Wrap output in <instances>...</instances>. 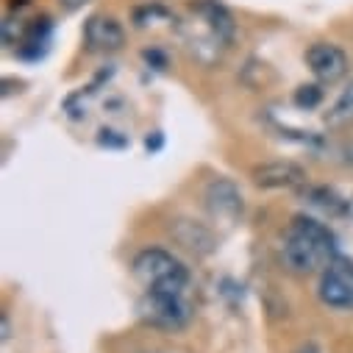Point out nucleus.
<instances>
[{
	"mask_svg": "<svg viewBox=\"0 0 353 353\" xmlns=\"http://www.w3.org/2000/svg\"><path fill=\"white\" fill-rule=\"evenodd\" d=\"M83 42L90 50H98V53H114L125 45V31L123 26L114 20V17H106V14H95L86 20L83 26Z\"/></svg>",
	"mask_w": 353,
	"mask_h": 353,
	"instance_id": "7",
	"label": "nucleus"
},
{
	"mask_svg": "<svg viewBox=\"0 0 353 353\" xmlns=\"http://www.w3.org/2000/svg\"><path fill=\"white\" fill-rule=\"evenodd\" d=\"M139 312L150 325L159 328H181L190 320V303L184 301V295L170 292H145Z\"/></svg>",
	"mask_w": 353,
	"mask_h": 353,
	"instance_id": "4",
	"label": "nucleus"
},
{
	"mask_svg": "<svg viewBox=\"0 0 353 353\" xmlns=\"http://www.w3.org/2000/svg\"><path fill=\"white\" fill-rule=\"evenodd\" d=\"M309 201L317 206V209H323V212H328L331 217H339V214H347L350 212V201H342L334 190H328V187H314V190H309Z\"/></svg>",
	"mask_w": 353,
	"mask_h": 353,
	"instance_id": "12",
	"label": "nucleus"
},
{
	"mask_svg": "<svg viewBox=\"0 0 353 353\" xmlns=\"http://www.w3.org/2000/svg\"><path fill=\"white\" fill-rule=\"evenodd\" d=\"M134 276L145 284L148 292L184 295L190 284V270L184 268V261L161 248H148L134 259Z\"/></svg>",
	"mask_w": 353,
	"mask_h": 353,
	"instance_id": "2",
	"label": "nucleus"
},
{
	"mask_svg": "<svg viewBox=\"0 0 353 353\" xmlns=\"http://www.w3.org/2000/svg\"><path fill=\"white\" fill-rule=\"evenodd\" d=\"M306 64L320 83H336L347 75V56L334 42H314L306 50Z\"/></svg>",
	"mask_w": 353,
	"mask_h": 353,
	"instance_id": "5",
	"label": "nucleus"
},
{
	"mask_svg": "<svg viewBox=\"0 0 353 353\" xmlns=\"http://www.w3.org/2000/svg\"><path fill=\"white\" fill-rule=\"evenodd\" d=\"M206 206L212 209V214H217L223 220H234L236 214H242V192L234 181L214 179L206 187Z\"/></svg>",
	"mask_w": 353,
	"mask_h": 353,
	"instance_id": "8",
	"label": "nucleus"
},
{
	"mask_svg": "<svg viewBox=\"0 0 353 353\" xmlns=\"http://www.w3.org/2000/svg\"><path fill=\"white\" fill-rule=\"evenodd\" d=\"M161 142H164V139H161V134L156 131L153 137H148V139H145V148H148V150H159V148H161Z\"/></svg>",
	"mask_w": 353,
	"mask_h": 353,
	"instance_id": "16",
	"label": "nucleus"
},
{
	"mask_svg": "<svg viewBox=\"0 0 353 353\" xmlns=\"http://www.w3.org/2000/svg\"><path fill=\"white\" fill-rule=\"evenodd\" d=\"M320 301L331 309L353 306V259L336 256L320 279Z\"/></svg>",
	"mask_w": 353,
	"mask_h": 353,
	"instance_id": "3",
	"label": "nucleus"
},
{
	"mask_svg": "<svg viewBox=\"0 0 353 353\" xmlns=\"http://www.w3.org/2000/svg\"><path fill=\"white\" fill-rule=\"evenodd\" d=\"M331 125H342V123H353V81L342 90V95L336 98L334 109L325 117Z\"/></svg>",
	"mask_w": 353,
	"mask_h": 353,
	"instance_id": "13",
	"label": "nucleus"
},
{
	"mask_svg": "<svg viewBox=\"0 0 353 353\" xmlns=\"http://www.w3.org/2000/svg\"><path fill=\"white\" fill-rule=\"evenodd\" d=\"M98 145H103V148H125L128 145V139L125 137H120L117 131H112V128H103L101 131V137H98Z\"/></svg>",
	"mask_w": 353,
	"mask_h": 353,
	"instance_id": "15",
	"label": "nucleus"
},
{
	"mask_svg": "<svg viewBox=\"0 0 353 353\" xmlns=\"http://www.w3.org/2000/svg\"><path fill=\"white\" fill-rule=\"evenodd\" d=\"M170 231H172L175 239H179V245H184L187 250H192V253H198V256L212 253L214 245H217L214 234H212L206 225L192 223V220H179V223H172Z\"/></svg>",
	"mask_w": 353,
	"mask_h": 353,
	"instance_id": "10",
	"label": "nucleus"
},
{
	"mask_svg": "<svg viewBox=\"0 0 353 353\" xmlns=\"http://www.w3.org/2000/svg\"><path fill=\"white\" fill-rule=\"evenodd\" d=\"M192 12L206 23V28L220 45H228L234 39V17L220 0H195Z\"/></svg>",
	"mask_w": 353,
	"mask_h": 353,
	"instance_id": "9",
	"label": "nucleus"
},
{
	"mask_svg": "<svg viewBox=\"0 0 353 353\" xmlns=\"http://www.w3.org/2000/svg\"><path fill=\"white\" fill-rule=\"evenodd\" d=\"M301 353H317V347H314V345H306V347H303Z\"/></svg>",
	"mask_w": 353,
	"mask_h": 353,
	"instance_id": "18",
	"label": "nucleus"
},
{
	"mask_svg": "<svg viewBox=\"0 0 353 353\" xmlns=\"http://www.w3.org/2000/svg\"><path fill=\"white\" fill-rule=\"evenodd\" d=\"M250 179L261 190H290V187H301L306 181V170L295 161H264V164L253 167Z\"/></svg>",
	"mask_w": 353,
	"mask_h": 353,
	"instance_id": "6",
	"label": "nucleus"
},
{
	"mask_svg": "<svg viewBox=\"0 0 353 353\" xmlns=\"http://www.w3.org/2000/svg\"><path fill=\"white\" fill-rule=\"evenodd\" d=\"M284 259L298 273L325 270L336 259V239L320 220L298 214L284 236Z\"/></svg>",
	"mask_w": 353,
	"mask_h": 353,
	"instance_id": "1",
	"label": "nucleus"
},
{
	"mask_svg": "<svg viewBox=\"0 0 353 353\" xmlns=\"http://www.w3.org/2000/svg\"><path fill=\"white\" fill-rule=\"evenodd\" d=\"M61 3H64L67 12H75V9H81V6L86 3V0H61Z\"/></svg>",
	"mask_w": 353,
	"mask_h": 353,
	"instance_id": "17",
	"label": "nucleus"
},
{
	"mask_svg": "<svg viewBox=\"0 0 353 353\" xmlns=\"http://www.w3.org/2000/svg\"><path fill=\"white\" fill-rule=\"evenodd\" d=\"M350 214H353V201H350Z\"/></svg>",
	"mask_w": 353,
	"mask_h": 353,
	"instance_id": "19",
	"label": "nucleus"
},
{
	"mask_svg": "<svg viewBox=\"0 0 353 353\" xmlns=\"http://www.w3.org/2000/svg\"><path fill=\"white\" fill-rule=\"evenodd\" d=\"M50 31H53V23L48 17H37L31 23H26V31H23V39L17 42L20 48V56L26 59H39L50 42Z\"/></svg>",
	"mask_w": 353,
	"mask_h": 353,
	"instance_id": "11",
	"label": "nucleus"
},
{
	"mask_svg": "<svg viewBox=\"0 0 353 353\" xmlns=\"http://www.w3.org/2000/svg\"><path fill=\"white\" fill-rule=\"evenodd\" d=\"M320 103H323V86L320 83H303V86H298V90H295V106L298 109L312 112Z\"/></svg>",
	"mask_w": 353,
	"mask_h": 353,
	"instance_id": "14",
	"label": "nucleus"
}]
</instances>
